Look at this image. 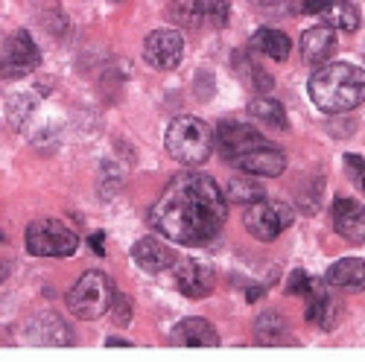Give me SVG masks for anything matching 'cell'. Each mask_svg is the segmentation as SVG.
<instances>
[{
	"label": "cell",
	"mask_w": 365,
	"mask_h": 362,
	"mask_svg": "<svg viewBox=\"0 0 365 362\" xmlns=\"http://www.w3.org/2000/svg\"><path fill=\"white\" fill-rule=\"evenodd\" d=\"M228 199L205 172L175 175L149 207V225L178 246H205L225 225Z\"/></svg>",
	"instance_id": "obj_1"
},
{
	"label": "cell",
	"mask_w": 365,
	"mask_h": 362,
	"mask_svg": "<svg viewBox=\"0 0 365 362\" xmlns=\"http://www.w3.org/2000/svg\"><path fill=\"white\" fill-rule=\"evenodd\" d=\"M310 100L327 114H342L365 103V71L351 62H327L310 76Z\"/></svg>",
	"instance_id": "obj_2"
},
{
	"label": "cell",
	"mask_w": 365,
	"mask_h": 362,
	"mask_svg": "<svg viewBox=\"0 0 365 362\" xmlns=\"http://www.w3.org/2000/svg\"><path fill=\"white\" fill-rule=\"evenodd\" d=\"M164 143H167V152L185 167H202L217 149L214 129L202 117H193V114L175 117L164 135Z\"/></svg>",
	"instance_id": "obj_3"
},
{
	"label": "cell",
	"mask_w": 365,
	"mask_h": 362,
	"mask_svg": "<svg viewBox=\"0 0 365 362\" xmlns=\"http://www.w3.org/2000/svg\"><path fill=\"white\" fill-rule=\"evenodd\" d=\"M114 298V284L106 272H85V275L73 284V289L68 292V307L76 319L82 321H94L100 316L108 313Z\"/></svg>",
	"instance_id": "obj_4"
},
{
	"label": "cell",
	"mask_w": 365,
	"mask_h": 362,
	"mask_svg": "<svg viewBox=\"0 0 365 362\" xmlns=\"http://www.w3.org/2000/svg\"><path fill=\"white\" fill-rule=\"evenodd\" d=\"M26 249L36 257H71L79 249V237L58 219H36L26 228Z\"/></svg>",
	"instance_id": "obj_5"
},
{
	"label": "cell",
	"mask_w": 365,
	"mask_h": 362,
	"mask_svg": "<svg viewBox=\"0 0 365 362\" xmlns=\"http://www.w3.org/2000/svg\"><path fill=\"white\" fill-rule=\"evenodd\" d=\"M242 225L255 239H263V243H272L281 231H287L292 225V207L284 202H252L242 214Z\"/></svg>",
	"instance_id": "obj_6"
},
{
	"label": "cell",
	"mask_w": 365,
	"mask_h": 362,
	"mask_svg": "<svg viewBox=\"0 0 365 362\" xmlns=\"http://www.w3.org/2000/svg\"><path fill=\"white\" fill-rule=\"evenodd\" d=\"M41 62V53L26 29L12 33L4 44H0V79H21L29 76Z\"/></svg>",
	"instance_id": "obj_7"
},
{
	"label": "cell",
	"mask_w": 365,
	"mask_h": 362,
	"mask_svg": "<svg viewBox=\"0 0 365 362\" xmlns=\"http://www.w3.org/2000/svg\"><path fill=\"white\" fill-rule=\"evenodd\" d=\"M181 56H185V38H181L178 29L161 26V29H155V33H149L146 41H143V58L155 71L178 68Z\"/></svg>",
	"instance_id": "obj_8"
},
{
	"label": "cell",
	"mask_w": 365,
	"mask_h": 362,
	"mask_svg": "<svg viewBox=\"0 0 365 362\" xmlns=\"http://www.w3.org/2000/svg\"><path fill=\"white\" fill-rule=\"evenodd\" d=\"M217 138V149L225 155V161H237L240 155L252 152V149H260L266 146L269 140L249 123H231V120H222V123L217 126L214 132Z\"/></svg>",
	"instance_id": "obj_9"
},
{
	"label": "cell",
	"mask_w": 365,
	"mask_h": 362,
	"mask_svg": "<svg viewBox=\"0 0 365 362\" xmlns=\"http://www.w3.org/2000/svg\"><path fill=\"white\" fill-rule=\"evenodd\" d=\"M175 275V286L181 295L187 298H207L210 292H214V269H210L207 263L202 260H175V266L170 269Z\"/></svg>",
	"instance_id": "obj_10"
},
{
	"label": "cell",
	"mask_w": 365,
	"mask_h": 362,
	"mask_svg": "<svg viewBox=\"0 0 365 362\" xmlns=\"http://www.w3.org/2000/svg\"><path fill=\"white\" fill-rule=\"evenodd\" d=\"M330 217H333V228H336L339 237H345L354 246L365 243V205L362 202L339 196L333 202Z\"/></svg>",
	"instance_id": "obj_11"
},
{
	"label": "cell",
	"mask_w": 365,
	"mask_h": 362,
	"mask_svg": "<svg viewBox=\"0 0 365 362\" xmlns=\"http://www.w3.org/2000/svg\"><path fill=\"white\" fill-rule=\"evenodd\" d=\"M339 41H336V29L327 26V24H319V26H310L307 33L301 36V58L307 65H327L333 53H336Z\"/></svg>",
	"instance_id": "obj_12"
},
{
	"label": "cell",
	"mask_w": 365,
	"mask_h": 362,
	"mask_svg": "<svg viewBox=\"0 0 365 362\" xmlns=\"http://www.w3.org/2000/svg\"><path fill=\"white\" fill-rule=\"evenodd\" d=\"M132 260L143 269V272H152V275H158V272H170L175 266V252L161 243L155 237H143L132 246Z\"/></svg>",
	"instance_id": "obj_13"
},
{
	"label": "cell",
	"mask_w": 365,
	"mask_h": 362,
	"mask_svg": "<svg viewBox=\"0 0 365 362\" xmlns=\"http://www.w3.org/2000/svg\"><path fill=\"white\" fill-rule=\"evenodd\" d=\"M234 164L240 170H246L249 175H266V178H272V175H281L287 170V155L269 140L266 146L252 149V152H246V155H240Z\"/></svg>",
	"instance_id": "obj_14"
},
{
	"label": "cell",
	"mask_w": 365,
	"mask_h": 362,
	"mask_svg": "<svg viewBox=\"0 0 365 362\" xmlns=\"http://www.w3.org/2000/svg\"><path fill=\"white\" fill-rule=\"evenodd\" d=\"M26 339L33 345H50V348H65L71 345V327L58 319L56 313H41L26 324Z\"/></svg>",
	"instance_id": "obj_15"
},
{
	"label": "cell",
	"mask_w": 365,
	"mask_h": 362,
	"mask_svg": "<svg viewBox=\"0 0 365 362\" xmlns=\"http://www.w3.org/2000/svg\"><path fill=\"white\" fill-rule=\"evenodd\" d=\"M170 342L181 345V348H217L220 333H217V327L205 319H185L173 327Z\"/></svg>",
	"instance_id": "obj_16"
},
{
	"label": "cell",
	"mask_w": 365,
	"mask_h": 362,
	"mask_svg": "<svg viewBox=\"0 0 365 362\" xmlns=\"http://www.w3.org/2000/svg\"><path fill=\"white\" fill-rule=\"evenodd\" d=\"M327 284L339 292H362L365 289V260L345 257L327 269Z\"/></svg>",
	"instance_id": "obj_17"
},
{
	"label": "cell",
	"mask_w": 365,
	"mask_h": 362,
	"mask_svg": "<svg viewBox=\"0 0 365 362\" xmlns=\"http://www.w3.org/2000/svg\"><path fill=\"white\" fill-rule=\"evenodd\" d=\"M252 44H255V50H260L263 56L275 58V62H284V58L289 56V50H292L289 36L281 33V29H272V26H260L257 33L252 36Z\"/></svg>",
	"instance_id": "obj_18"
},
{
	"label": "cell",
	"mask_w": 365,
	"mask_h": 362,
	"mask_svg": "<svg viewBox=\"0 0 365 362\" xmlns=\"http://www.w3.org/2000/svg\"><path fill=\"white\" fill-rule=\"evenodd\" d=\"M324 24L333 26V29H342V33H356L359 24H362V15L354 4H348V0H330L327 9L322 12Z\"/></svg>",
	"instance_id": "obj_19"
},
{
	"label": "cell",
	"mask_w": 365,
	"mask_h": 362,
	"mask_svg": "<svg viewBox=\"0 0 365 362\" xmlns=\"http://www.w3.org/2000/svg\"><path fill=\"white\" fill-rule=\"evenodd\" d=\"M339 319H342V304L336 298L324 295V292L313 295L310 307H307V321H316L322 330H333L339 324Z\"/></svg>",
	"instance_id": "obj_20"
},
{
	"label": "cell",
	"mask_w": 365,
	"mask_h": 362,
	"mask_svg": "<svg viewBox=\"0 0 365 362\" xmlns=\"http://www.w3.org/2000/svg\"><path fill=\"white\" fill-rule=\"evenodd\" d=\"M255 330H257V342H263V345H281L287 339V333H289V324H287V319L278 310H266L257 319Z\"/></svg>",
	"instance_id": "obj_21"
},
{
	"label": "cell",
	"mask_w": 365,
	"mask_h": 362,
	"mask_svg": "<svg viewBox=\"0 0 365 362\" xmlns=\"http://www.w3.org/2000/svg\"><path fill=\"white\" fill-rule=\"evenodd\" d=\"M249 117H255L257 123H269V126H278L287 129V111L281 105V100H272V97H255L249 103Z\"/></svg>",
	"instance_id": "obj_22"
},
{
	"label": "cell",
	"mask_w": 365,
	"mask_h": 362,
	"mask_svg": "<svg viewBox=\"0 0 365 362\" xmlns=\"http://www.w3.org/2000/svg\"><path fill=\"white\" fill-rule=\"evenodd\" d=\"M228 199L237 202V205H252V202L266 199V190H263V185H260L255 175L231 178V181H228Z\"/></svg>",
	"instance_id": "obj_23"
},
{
	"label": "cell",
	"mask_w": 365,
	"mask_h": 362,
	"mask_svg": "<svg viewBox=\"0 0 365 362\" xmlns=\"http://www.w3.org/2000/svg\"><path fill=\"white\" fill-rule=\"evenodd\" d=\"M196 6L202 12V21L210 26H225L231 15V0H196Z\"/></svg>",
	"instance_id": "obj_24"
},
{
	"label": "cell",
	"mask_w": 365,
	"mask_h": 362,
	"mask_svg": "<svg viewBox=\"0 0 365 362\" xmlns=\"http://www.w3.org/2000/svg\"><path fill=\"white\" fill-rule=\"evenodd\" d=\"M170 15L175 18L178 26H187V29H196L202 24V12L196 6V0H173Z\"/></svg>",
	"instance_id": "obj_25"
},
{
	"label": "cell",
	"mask_w": 365,
	"mask_h": 362,
	"mask_svg": "<svg viewBox=\"0 0 365 362\" xmlns=\"http://www.w3.org/2000/svg\"><path fill=\"white\" fill-rule=\"evenodd\" d=\"M287 292L289 295H313V292H319V281H313L307 272L298 269V272H292V278L287 284Z\"/></svg>",
	"instance_id": "obj_26"
},
{
	"label": "cell",
	"mask_w": 365,
	"mask_h": 362,
	"mask_svg": "<svg viewBox=\"0 0 365 362\" xmlns=\"http://www.w3.org/2000/svg\"><path fill=\"white\" fill-rule=\"evenodd\" d=\"M108 310H111V319H114L117 327H126V324L132 321V301H129L126 295H117V292H114Z\"/></svg>",
	"instance_id": "obj_27"
},
{
	"label": "cell",
	"mask_w": 365,
	"mask_h": 362,
	"mask_svg": "<svg viewBox=\"0 0 365 362\" xmlns=\"http://www.w3.org/2000/svg\"><path fill=\"white\" fill-rule=\"evenodd\" d=\"M252 4H255L260 12H266V15H284V12H292L289 6H295V12H298V0H252Z\"/></svg>",
	"instance_id": "obj_28"
},
{
	"label": "cell",
	"mask_w": 365,
	"mask_h": 362,
	"mask_svg": "<svg viewBox=\"0 0 365 362\" xmlns=\"http://www.w3.org/2000/svg\"><path fill=\"white\" fill-rule=\"evenodd\" d=\"M345 167H348V172L354 178V185L365 193V158L362 155H345Z\"/></svg>",
	"instance_id": "obj_29"
},
{
	"label": "cell",
	"mask_w": 365,
	"mask_h": 362,
	"mask_svg": "<svg viewBox=\"0 0 365 362\" xmlns=\"http://www.w3.org/2000/svg\"><path fill=\"white\" fill-rule=\"evenodd\" d=\"M330 0H298V12L304 15H322Z\"/></svg>",
	"instance_id": "obj_30"
},
{
	"label": "cell",
	"mask_w": 365,
	"mask_h": 362,
	"mask_svg": "<svg viewBox=\"0 0 365 362\" xmlns=\"http://www.w3.org/2000/svg\"><path fill=\"white\" fill-rule=\"evenodd\" d=\"M103 239H106V234H103V231H97L94 237H91V249H94V252H97L100 257L106 254V246H103Z\"/></svg>",
	"instance_id": "obj_31"
},
{
	"label": "cell",
	"mask_w": 365,
	"mask_h": 362,
	"mask_svg": "<svg viewBox=\"0 0 365 362\" xmlns=\"http://www.w3.org/2000/svg\"><path fill=\"white\" fill-rule=\"evenodd\" d=\"M106 345L108 348H129L132 342H126V339H106Z\"/></svg>",
	"instance_id": "obj_32"
},
{
	"label": "cell",
	"mask_w": 365,
	"mask_h": 362,
	"mask_svg": "<svg viewBox=\"0 0 365 362\" xmlns=\"http://www.w3.org/2000/svg\"><path fill=\"white\" fill-rule=\"evenodd\" d=\"M260 295H263V289H260V286H257V289H249V301H257Z\"/></svg>",
	"instance_id": "obj_33"
},
{
	"label": "cell",
	"mask_w": 365,
	"mask_h": 362,
	"mask_svg": "<svg viewBox=\"0 0 365 362\" xmlns=\"http://www.w3.org/2000/svg\"><path fill=\"white\" fill-rule=\"evenodd\" d=\"M4 281H6V263L0 260V284H4Z\"/></svg>",
	"instance_id": "obj_34"
},
{
	"label": "cell",
	"mask_w": 365,
	"mask_h": 362,
	"mask_svg": "<svg viewBox=\"0 0 365 362\" xmlns=\"http://www.w3.org/2000/svg\"><path fill=\"white\" fill-rule=\"evenodd\" d=\"M0 239H4V234H0Z\"/></svg>",
	"instance_id": "obj_35"
}]
</instances>
